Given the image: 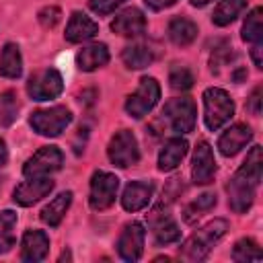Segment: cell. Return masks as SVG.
I'll use <instances>...</instances> for the list:
<instances>
[{
	"label": "cell",
	"instance_id": "18",
	"mask_svg": "<svg viewBox=\"0 0 263 263\" xmlns=\"http://www.w3.org/2000/svg\"><path fill=\"white\" fill-rule=\"evenodd\" d=\"M99 33V25L86 16L84 12H72L70 21H68V27H66V39L70 43H82V41H88L92 39L95 35Z\"/></svg>",
	"mask_w": 263,
	"mask_h": 263
},
{
	"label": "cell",
	"instance_id": "25",
	"mask_svg": "<svg viewBox=\"0 0 263 263\" xmlns=\"http://www.w3.org/2000/svg\"><path fill=\"white\" fill-rule=\"evenodd\" d=\"M245 6H247V0H220L212 14L214 25H218V27L230 25L245 10Z\"/></svg>",
	"mask_w": 263,
	"mask_h": 263
},
{
	"label": "cell",
	"instance_id": "9",
	"mask_svg": "<svg viewBox=\"0 0 263 263\" xmlns=\"http://www.w3.org/2000/svg\"><path fill=\"white\" fill-rule=\"evenodd\" d=\"M64 88V80L62 74L53 68H45L35 72L29 82H27V92L31 95V99L35 101H49L55 99Z\"/></svg>",
	"mask_w": 263,
	"mask_h": 263
},
{
	"label": "cell",
	"instance_id": "7",
	"mask_svg": "<svg viewBox=\"0 0 263 263\" xmlns=\"http://www.w3.org/2000/svg\"><path fill=\"white\" fill-rule=\"evenodd\" d=\"M117 189H119V179L115 175L97 171L90 179V197H88L90 208L97 212L111 208L117 197Z\"/></svg>",
	"mask_w": 263,
	"mask_h": 263
},
{
	"label": "cell",
	"instance_id": "40",
	"mask_svg": "<svg viewBox=\"0 0 263 263\" xmlns=\"http://www.w3.org/2000/svg\"><path fill=\"white\" fill-rule=\"evenodd\" d=\"M210 2H212V0H191V4H193V6H199V8L205 6V4H210Z\"/></svg>",
	"mask_w": 263,
	"mask_h": 263
},
{
	"label": "cell",
	"instance_id": "26",
	"mask_svg": "<svg viewBox=\"0 0 263 263\" xmlns=\"http://www.w3.org/2000/svg\"><path fill=\"white\" fill-rule=\"evenodd\" d=\"M261 171H263V154H261V146H253L251 152L247 154L242 166H240L236 173L242 175L249 183L259 185V181H261Z\"/></svg>",
	"mask_w": 263,
	"mask_h": 263
},
{
	"label": "cell",
	"instance_id": "19",
	"mask_svg": "<svg viewBox=\"0 0 263 263\" xmlns=\"http://www.w3.org/2000/svg\"><path fill=\"white\" fill-rule=\"evenodd\" d=\"M187 148H189V144L183 138H171V140H166L164 146L158 152V168L160 171H173V168H177L181 164L183 156L187 154Z\"/></svg>",
	"mask_w": 263,
	"mask_h": 263
},
{
	"label": "cell",
	"instance_id": "6",
	"mask_svg": "<svg viewBox=\"0 0 263 263\" xmlns=\"http://www.w3.org/2000/svg\"><path fill=\"white\" fill-rule=\"evenodd\" d=\"M195 115H197V109L191 99H171L162 109V117L166 119L171 129L177 134L193 132Z\"/></svg>",
	"mask_w": 263,
	"mask_h": 263
},
{
	"label": "cell",
	"instance_id": "12",
	"mask_svg": "<svg viewBox=\"0 0 263 263\" xmlns=\"http://www.w3.org/2000/svg\"><path fill=\"white\" fill-rule=\"evenodd\" d=\"M216 175V160L214 152L208 142H199L193 152V164H191V177L195 185H208Z\"/></svg>",
	"mask_w": 263,
	"mask_h": 263
},
{
	"label": "cell",
	"instance_id": "36",
	"mask_svg": "<svg viewBox=\"0 0 263 263\" xmlns=\"http://www.w3.org/2000/svg\"><path fill=\"white\" fill-rule=\"evenodd\" d=\"M247 109H249L253 115H259V113H261V86H257V88L253 90V95H251V99H249V103H247Z\"/></svg>",
	"mask_w": 263,
	"mask_h": 263
},
{
	"label": "cell",
	"instance_id": "28",
	"mask_svg": "<svg viewBox=\"0 0 263 263\" xmlns=\"http://www.w3.org/2000/svg\"><path fill=\"white\" fill-rule=\"evenodd\" d=\"M14 226L16 214L12 210L0 212V253H8L14 247Z\"/></svg>",
	"mask_w": 263,
	"mask_h": 263
},
{
	"label": "cell",
	"instance_id": "37",
	"mask_svg": "<svg viewBox=\"0 0 263 263\" xmlns=\"http://www.w3.org/2000/svg\"><path fill=\"white\" fill-rule=\"evenodd\" d=\"M144 2H146V6H150L152 10H162V8L173 6L177 0H144Z\"/></svg>",
	"mask_w": 263,
	"mask_h": 263
},
{
	"label": "cell",
	"instance_id": "39",
	"mask_svg": "<svg viewBox=\"0 0 263 263\" xmlns=\"http://www.w3.org/2000/svg\"><path fill=\"white\" fill-rule=\"evenodd\" d=\"M6 158H8V150H6L4 140L0 138V166H2V164H6Z\"/></svg>",
	"mask_w": 263,
	"mask_h": 263
},
{
	"label": "cell",
	"instance_id": "30",
	"mask_svg": "<svg viewBox=\"0 0 263 263\" xmlns=\"http://www.w3.org/2000/svg\"><path fill=\"white\" fill-rule=\"evenodd\" d=\"M232 259L240 261V263H249V261H261L263 253L259 249V245L253 238H240L234 249H232Z\"/></svg>",
	"mask_w": 263,
	"mask_h": 263
},
{
	"label": "cell",
	"instance_id": "34",
	"mask_svg": "<svg viewBox=\"0 0 263 263\" xmlns=\"http://www.w3.org/2000/svg\"><path fill=\"white\" fill-rule=\"evenodd\" d=\"M125 0H88V6L92 12L97 14H109L113 12L117 6H121Z\"/></svg>",
	"mask_w": 263,
	"mask_h": 263
},
{
	"label": "cell",
	"instance_id": "24",
	"mask_svg": "<svg viewBox=\"0 0 263 263\" xmlns=\"http://www.w3.org/2000/svg\"><path fill=\"white\" fill-rule=\"evenodd\" d=\"M23 72V58L21 49L14 43H6L0 55V76L4 78H18Z\"/></svg>",
	"mask_w": 263,
	"mask_h": 263
},
{
	"label": "cell",
	"instance_id": "22",
	"mask_svg": "<svg viewBox=\"0 0 263 263\" xmlns=\"http://www.w3.org/2000/svg\"><path fill=\"white\" fill-rule=\"evenodd\" d=\"M168 37L175 45H189L197 37V25L185 16H175L168 23Z\"/></svg>",
	"mask_w": 263,
	"mask_h": 263
},
{
	"label": "cell",
	"instance_id": "15",
	"mask_svg": "<svg viewBox=\"0 0 263 263\" xmlns=\"http://www.w3.org/2000/svg\"><path fill=\"white\" fill-rule=\"evenodd\" d=\"M251 138H253L251 127L245 125V123H236V125L228 127V129L220 136L218 148H220V152H222L224 156H234L236 152H240V150L251 142Z\"/></svg>",
	"mask_w": 263,
	"mask_h": 263
},
{
	"label": "cell",
	"instance_id": "17",
	"mask_svg": "<svg viewBox=\"0 0 263 263\" xmlns=\"http://www.w3.org/2000/svg\"><path fill=\"white\" fill-rule=\"evenodd\" d=\"M154 193V185L150 181H132L121 195V205L127 212H138L148 205L150 197Z\"/></svg>",
	"mask_w": 263,
	"mask_h": 263
},
{
	"label": "cell",
	"instance_id": "20",
	"mask_svg": "<svg viewBox=\"0 0 263 263\" xmlns=\"http://www.w3.org/2000/svg\"><path fill=\"white\" fill-rule=\"evenodd\" d=\"M109 62V49L105 43H90L82 47L76 55V64L82 72H92Z\"/></svg>",
	"mask_w": 263,
	"mask_h": 263
},
{
	"label": "cell",
	"instance_id": "2",
	"mask_svg": "<svg viewBox=\"0 0 263 263\" xmlns=\"http://www.w3.org/2000/svg\"><path fill=\"white\" fill-rule=\"evenodd\" d=\"M232 115H234V103L226 90L216 86L203 90V121L208 129L212 132L220 129L224 123L230 121Z\"/></svg>",
	"mask_w": 263,
	"mask_h": 263
},
{
	"label": "cell",
	"instance_id": "4",
	"mask_svg": "<svg viewBox=\"0 0 263 263\" xmlns=\"http://www.w3.org/2000/svg\"><path fill=\"white\" fill-rule=\"evenodd\" d=\"M72 121V113L66 107H49V109H39L31 113V127L39 136H60Z\"/></svg>",
	"mask_w": 263,
	"mask_h": 263
},
{
	"label": "cell",
	"instance_id": "3",
	"mask_svg": "<svg viewBox=\"0 0 263 263\" xmlns=\"http://www.w3.org/2000/svg\"><path fill=\"white\" fill-rule=\"evenodd\" d=\"M158 99H160V84L156 82V78L144 76V78L140 80L136 92L127 97V101H125V111H127L129 117L140 119V117L148 115V113L154 109V105L158 103Z\"/></svg>",
	"mask_w": 263,
	"mask_h": 263
},
{
	"label": "cell",
	"instance_id": "1",
	"mask_svg": "<svg viewBox=\"0 0 263 263\" xmlns=\"http://www.w3.org/2000/svg\"><path fill=\"white\" fill-rule=\"evenodd\" d=\"M228 228L226 220H212L208 222L201 230H197L195 234H191L183 247L179 249V257L185 261H201L208 257V253L212 251V247L224 236Z\"/></svg>",
	"mask_w": 263,
	"mask_h": 263
},
{
	"label": "cell",
	"instance_id": "16",
	"mask_svg": "<svg viewBox=\"0 0 263 263\" xmlns=\"http://www.w3.org/2000/svg\"><path fill=\"white\" fill-rule=\"evenodd\" d=\"M49 251V238L43 230H27L23 234V247H21V259L29 263H37L45 259Z\"/></svg>",
	"mask_w": 263,
	"mask_h": 263
},
{
	"label": "cell",
	"instance_id": "38",
	"mask_svg": "<svg viewBox=\"0 0 263 263\" xmlns=\"http://www.w3.org/2000/svg\"><path fill=\"white\" fill-rule=\"evenodd\" d=\"M261 51H263V47H261V43H255V47H253V62H255V66L257 68H261L263 66V60H261Z\"/></svg>",
	"mask_w": 263,
	"mask_h": 263
},
{
	"label": "cell",
	"instance_id": "8",
	"mask_svg": "<svg viewBox=\"0 0 263 263\" xmlns=\"http://www.w3.org/2000/svg\"><path fill=\"white\" fill-rule=\"evenodd\" d=\"M64 164V154L58 146H43L23 166L25 177H49Z\"/></svg>",
	"mask_w": 263,
	"mask_h": 263
},
{
	"label": "cell",
	"instance_id": "33",
	"mask_svg": "<svg viewBox=\"0 0 263 263\" xmlns=\"http://www.w3.org/2000/svg\"><path fill=\"white\" fill-rule=\"evenodd\" d=\"M214 205H216V193H201L187 210H195L193 218H197L199 212H205V210H210V208H214Z\"/></svg>",
	"mask_w": 263,
	"mask_h": 263
},
{
	"label": "cell",
	"instance_id": "10",
	"mask_svg": "<svg viewBox=\"0 0 263 263\" xmlns=\"http://www.w3.org/2000/svg\"><path fill=\"white\" fill-rule=\"evenodd\" d=\"M144 238H146V232H144L142 224H138V222L127 224L117 238L119 257L123 261H138L142 257V251H144Z\"/></svg>",
	"mask_w": 263,
	"mask_h": 263
},
{
	"label": "cell",
	"instance_id": "11",
	"mask_svg": "<svg viewBox=\"0 0 263 263\" xmlns=\"http://www.w3.org/2000/svg\"><path fill=\"white\" fill-rule=\"evenodd\" d=\"M51 189H53V181L49 177H29V181H23L14 189L12 199L18 205L27 208V205H33L39 199H43Z\"/></svg>",
	"mask_w": 263,
	"mask_h": 263
},
{
	"label": "cell",
	"instance_id": "27",
	"mask_svg": "<svg viewBox=\"0 0 263 263\" xmlns=\"http://www.w3.org/2000/svg\"><path fill=\"white\" fill-rule=\"evenodd\" d=\"M121 58H123V64H125L127 68H132V70H140V68H146V66L152 64L154 53H152L146 45L136 43V45H127V47L123 49Z\"/></svg>",
	"mask_w": 263,
	"mask_h": 263
},
{
	"label": "cell",
	"instance_id": "23",
	"mask_svg": "<svg viewBox=\"0 0 263 263\" xmlns=\"http://www.w3.org/2000/svg\"><path fill=\"white\" fill-rule=\"evenodd\" d=\"M72 203V191H64L58 197H53L43 210H41V220L49 226H58L62 222V218L66 216L68 208Z\"/></svg>",
	"mask_w": 263,
	"mask_h": 263
},
{
	"label": "cell",
	"instance_id": "31",
	"mask_svg": "<svg viewBox=\"0 0 263 263\" xmlns=\"http://www.w3.org/2000/svg\"><path fill=\"white\" fill-rule=\"evenodd\" d=\"M16 113H18V103H16V97L12 90H6L0 95V125H10L14 123L16 119Z\"/></svg>",
	"mask_w": 263,
	"mask_h": 263
},
{
	"label": "cell",
	"instance_id": "14",
	"mask_svg": "<svg viewBox=\"0 0 263 263\" xmlns=\"http://www.w3.org/2000/svg\"><path fill=\"white\" fill-rule=\"evenodd\" d=\"M111 29L117 35H123V37L140 35L146 29V16L142 14V10H138L134 6L132 8H125L119 14H115V18L111 21Z\"/></svg>",
	"mask_w": 263,
	"mask_h": 263
},
{
	"label": "cell",
	"instance_id": "35",
	"mask_svg": "<svg viewBox=\"0 0 263 263\" xmlns=\"http://www.w3.org/2000/svg\"><path fill=\"white\" fill-rule=\"evenodd\" d=\"M60 16H62V12H60V8H55V6H45L41 12H39V23L43 25V27H55L58 23H60Z\"/></svg>",
	"mask_w": 263,
	"mask_h": 263
},
{
	"label": "cell",
	"instance_id": "32",
	"mask_svg": "<svg viewBox=\"0 0 263 263\" xmlns=\"http://www.w3.org/2000/svg\"><path fill=\"white\" fill-rule=\"evenodd\" d=\"M168 82L175 90H187V88L193 86V74L185 66H175V68H171Z\"/></svg>",
	"mask_w": 263,
	"mask_h": 263
},
{
	"label": "cell",
	"instance_id": "13",
	"mask_svg": "<svg viewBox=\"0 0 263 263\" xmlns=\"http://www.w3.org/2000/svg\"><path fill=\"white\" fill-rule=\"evenodd\" d=\"M226 189H228V203H230V208H232L236 214H242V212H247V210L253 205L257 185L249 183L242 175L236 173V175L230 179V183H228Z\"/></svg>",
	"mask_w": 263,
	"mask_h": 263
},
{
	"label": "cell",
	"instance_id": "21",
	"mask_svg": "<svg viewBox=\"0 0 263 263\" xmlns=\"http://www.w3.org/2000/svg\"><path fill=\"white\" fill-rule=\"evenodd\" d=\"M152 232H154V240H156V245L158 247H162V245H171V242H177L179 240V236H181V230H179V226L175 224V220L166 214H162L160 218L154 214L152 216Z\"/></svg>",
	"mask_w": 263,
	"mask_h": 263
},
{
	"label": "cell",
	"instance_id": "5",
	"mask_svg": "<svg viewBox=\"0 0 263 263\" xmlns=\"http://www.w3.org/2000/svg\"><path fill=\"white\" fill-rule=\"evenodd\" d=\"M107 154H109V160L115 166H119V168L134 166L140 160V148H138L136 136L129 129H119L111 138L109 148H107Z\"/></svg>",
	"mask_w": 263,
	"mask_h": 263
},
{
	"label": "cell",
	"instance_id": "29",
	"mask_svg": "<svg viewBox=\"0 0 263 263\" xmlns=\"http://www.w3.org/2000/svg\"><path fill=\"white\" fill-rule=\"evenodd\" d=\"M263 10L261 8H253L242 25V39L249 43H261L263 37Z\"/></svg>",
	"mask_w": 263,
	"mask_h": 263
}]
</instances>
